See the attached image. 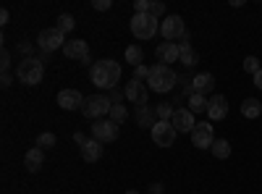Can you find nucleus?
<instances>
[{
  "mask_svg": "<svg viewBox=\"0 0 262 194\" xmlns=\"http://www.w3.org/2000/svg\"><path fill=\"white\" fill-rule=\"evenodd\" d=\"M90 79H92L95 87H100V90H116L118 81H121V63H116L111 58H102V60L92 63Z\"/></svg>",
  "mask_w": 262,
  "mask_h": 194,
  "instance_id": "1",
  "label": "nucleus"
},
{
  "mask_svg": "<svg viewBox=\"0 0 262 194\" xmlns=\"http://www.w3.org/2000/svg\"><path fill=\"white\" fill-rule=\"evenodd\" d=\"M179 84V74L173 71L170 66H165V63H155V66L149 69V79H147V87L149 92H170L173 87Z\"/></svg>",
  "mask_w": 262,
  "mask_h": 194,
  "instance_id": "2",
  "label": "nucleus"
},
{
  "mask_svg": "<svg viewBox=\"0 0 262 194\" xmlns=\"http://www.w3.org/2000/svg\"><path fill=\"white\" fill-rule=\"evenodd\" d=\"M16 76H18L21 84H27V87H37V84L42 81V76H45V63H42L37 55L24 58L16 69Z\"/></svg>",
  "mask_w": 262,
  "mask_h": 194,
  "instance_id": "3",
  "label": "nucleus"
},
{
  "mask_svg": "<svg viewBox=\"0 0 262 194\" xmlns=\"http://www.w3.org/2000/svg\"><path fill=\"white\" fill-rule=\"evenodd\" d=\"M160 34L165 42H179V45H189V29L184 27V18L179 13H170L163 18Z\"/></svg>",
  "mask_w": 262,
  "mask_h": 194,
  "instance_id": "4",
  "label": "nucleus"
},
{
  "mask_svg": "<svg viewBox=\"0 0 262 194\" xmlns=\"http://www.w3.org/2000/svg\"><path fill=\"white\" fill-rule=\"evenodd\" d=\"M158 32H160L158 18H152L149 13H134V18H131V34L137 39H152Z\"/></svg>",
  "mask_w": 262,
  "mask_h": 194,
  "instance_id": "5",
  "label": "nucleus"
},
{
  "mask_svg": "<svg viewBox=\"0 0 262 194\" xmlns=\"http://www.w3.org/2000/svg\"><path fill=\"white\" fill-rule=\"evenodd\" d=\"M111 107H113V102H111V97H107V95H92V97L84 100L81 113H84L86 118L100 121L102 116H111Z\"/></svg>",
  "mask_w": 262,
  "mask_h": 194,
  "instance_id": "6",
  "label": "nucleus"
},
{
  "mask_svg": "<svg viewBox=\"0 0 262 194\" xmlns=\"http://www.w3.org/2000/svg\"><path fill=\"white\" fill-rule=\"evenodd\" d=\"M66 34L58 29V27H48V29H42L39 32V37H37V48L42 50V53H55L58 48L63 50V45H66Z\"/></svg>",
  "mask_w": 262,
  "mask_h": 194,
  "instance_id": "7",
  "label": "nucleus"
},
{
  "mask_svg": "<svg viewBox=\"0 0 262 194\" xmlns=\"http://www.w3.org/2000/svg\"><path fill=\"white\" fill-rule=\"evenodd\" d=\"M176 126H173L170 121H158L155 126H152V142H155L158 147H173V142H176Z\"/></svg>",
  "mask_w": 262,
  "mask_h": 194,
  "instance_id": "8",
  "label": "nucleus"
},
{
  "mask_svg": "<svg viewBox=\"0 0 262 194\" xmlns=\"http://www.w3.org/2000/svg\"><path fill=\"white\" fill-rule=\"evenodd\" d=\"M212 128H215V126L207 123V121L196 123V126L191 128V144L200 147V149H210L212 142H215V132H212Z\"/></svg>",
  "mask_w": 262,
  "mask_h": 194,
  "instance_id": "9",
  "label": "nucleus"
},
{
  "mask_svg": "<svg viewBox=\"0 0 262 194\" xmlns=\"http://www.w3.org/2000/svg\"><path fill=\"white\" fill-rule=\"evenodd\" d=\"M92 139H97L100 144H102V142H116V139H118V123H113L111 118L95 121V126H92Z\"/></svg>",
  "mask_w": 262,
  "mask_h": 194,
  "instance_id": "10",
  "label": "nucleus"
},
{
  "mask_svg": "<svg viewBox=\"0 0 262 194\" xmlns=\"http://www.w3.org/2000/svg\"><path fill=\"white\" fill-rule=\"evenodd\" d=\"M63 55L71 58V60H81V63H90L92 60L90 58V45H86L84 39H79V37L66 42V45H63Z\"/></svg>",
  "mask_w": 262,
  "mask_h": 194,
  "instance_id": "11",
  "label": "nucleus"
},
{
  "mask_svg": "<svg viewBox=\"0 0 262 194\" xmlns=\"http://www.w3.org/2000/svg\"><path fill=\"white\" fill-rule=\"evenodd\" d=\"M126 100L128 102H134V107H142V105H147V97H149V87L144 81H137V79H131L128 84H126Z\"/></svg>",
  "mask_w": 262,
  "mask_h": 194,
  "instance_id": "12",
  "label": "nucleus"
},
{
  "mask_svg": "<svg viewBox=\"0 0 262 194\" xmlns=\"http://www.w3.org/2000/svg\"><path fill=\"white\" fill-rule=\"evenodd\" d=\"M84 95L79 90H60L58 92V105L63 107V111H79V107H84Z\"/></svg>",
  "mask_w": 262,
  "mask_h": 194,
  "instance_id": "13",
  "label": "nucleus"
},
{
  "mask_svg": "<svg viewBox=\"0 0 262 194\" xmlns=\"http://www.w3.org/2000/svg\"><path fill=\"white\" fill-rule=\"evenodd\" d=\"M228 116V100L226 95H212L207 102V118L210 121H223Z\"/></svg>",
  "mask_w": 262,
  "mask_h": 194,
  "instance_id": "14",
  "label": "nucleus"
},
{
  "mask_svg": "<svg viewBox=\"0 0 262 194\" xmlns=\"http://www.w3.org/2000/svg\"><path fill=\"white\" fill-rule=\"evenodd\" d=\"M155 55H158L160 63L170 66V63H176V60H179V55H181V45H179V42H160L158 50H155Z\"/></svg>",
  "mask_w": 262,
  "mask_h": 194,
  "instance_id": "15",
  "label": "nucleus"
},
{
  "mask_svg": "<svg viewBox=\"0 0 262 194\" xmlns=\"http://www.w3.org/2000/svg\"><path fill=\"white\" fill-rule=\"evenodd\" d=\"M170 123L176 126V132H189V134H191V128L196 126L194 123V113L189 111V107H176V113H173Z\"/></svg>",
  "mask_w": 262,
  "mask_h": 194,
  "instance_id": "16",
  "label": "nucleus"
},
{
  "mask_svg": "<svg viewBox=\"0 0 262 194\" xmlns=\"http://www.w3.org/2000/svg\"><path fill=\"white\" fill-rule=\"evenodd\" d=\"M191 87H194V92H196V95L212 92V90H215V76H212L210 71H205V74H196V76L191 79Z\"/></svg>",
  "mask_w": 262,
  "mask_h": 194,
  "instance_id": "17",
  "label": "nucleus"
},
{
  "mask_svg": "<svg viewBox=\"0 0 262 194\" xmlns=\"http://www.w3.org/2000/svg\"><path fill=\"white\" fill-rule=\"evenodd\" d=\"M134 116H137V123H139L142 128H149V132H152V126L158 123V121H155V118H158V113H155V107H149V105L137 107Z\"/></svg>",
  "mask_w": 262,
  "mask_h": 194,
  "instance_id": "18",
  "label": "nucleus"
},
{
  "mask_svg": "<svg viewBox=\"0 0 262 194\" xmlns=\"http://www.w3.org/2000/svg\"><path fill=\"white\" fill-rule=\"evenodd\" d=\"M42 163H45V153H42L39 147H32L29 153L24 155V168L32 170V174H37V170L42 168Z\"/></svg>",
  "mask_w": 262,
  "mask_h": 194,
  "instance_id": "19",
  "label": "nucleus"
},
{
  "mask_svg": "<svg viewBox=\"0 0 262 194\" xmlns=\"http://www.w3.org/2000/svg\"><path fill=\"white\" fill-rule=\"evenodd\" d=\"M81 158L86 160V163H95V160H100L102 158V147H100V142L97 139H90L84 147H81Z\"/></svg>",
  "mask_w": 262,
  "mask_h": 194,
  "instance_id": "20",
  "label": "nucleus"
},
{
  "mask_svg": "<svg viewBox=\"0 0 262 194\" xmlns=\"http://www.w3.org/2000/svg\"><path fill=\"white\" fill-rule=\"evenodd\" d=\"M242 116H244V118H259V116H262V102L254 100V97H247V100L242 102Z\"/></svg>",
  "mask_w": 262,
  "mask_h": 194,
  "instance_id": "21",
  "label": "nucleus"
},
{
  "mask_svg": "<svg viewBox=\"0 0 262 194\" xmlns=\"http://www.w3.org/2000/svg\"><path fill=\"white\" fill-rule=\"evenodd\" d=\"M186 102H189V111L196 116V113H207V102H210V100H207L205 95H196V92H194Z\"/></svg>",
  "mask_w": 262,
  "mask_h": 194,
  "instance_id": "22",
  "label": "nucleus"
},
{
  "mask_svg": "<svg viewBox=\"0 0 262 194\" xmlns=\"http://www.w3.org/2000/svg\"><path fill=\"white\" fill-rule=\"evenodd\" d=\"M179 60L184 63L186 69H191V66H196V60H200V55H196V50H194L191 45H181V55H179Z\"/></svg>",
  "mask_w": 262,
  "mask_h": 194,
  "instance_id": "23",
  "label": "nucleus"
},
{
  "mask_svg": "<svg viewBox=\"0 0 262 194\" xmlns=\"http://www.w3.org/2000/svg\"><path fill=\"white\" fill-rule=\"evenodd\" d=\"M210 153H212L215 158L226 160V158L231 155V144H228L226 139H215V142H212V147H210Z\"/></svg>",
  "mask_w": 262,
  "mask_h": 194,
  "instance_id": "24",
  "label": "nucleus"
},
{
  "mask_svg": "<svg viewBox=\"0 0 262 194\" xmlns=\"http://www.w3.org/2000/svg\"><path fill=\"white\" fill-rule=\"evenodd\" d=\"M142 60H144V50L139 45H128L126 48V63H134V69L142 66Z\"/></svg>",
  "mask_w": 262,
  "mask_h": 194,
  "instance_id": "25",
  "label": "nucleus"
},
{
  "mask_svg": "<svg viewBox=\"0 0 262 194\" xmlns=\"http://www.w3.org/2000/svg\"><path fill=\"white\" fill-rule=\"evenodd\" d=\"M126 118H128L126 105H113V107H111V121H113V123H118V126H121Z\"/></svg>",
  "mask_w": 262,
  "mask_h": 194,
  "instance_id": "26",
  "label": "nucleus"
},
{
  "mask_svg": "<svg viewBox=\"0 0 262 194\" xmlns=\"http://www.w3.org/2000/svg\"><path fill=\"white\" fill-rule=\"evenodd\" d=\"M55 27H58V29H60L63 34H66V32H71V29L76 27V21H74V16H69V13H60V16H58V24H55Z\"/></svg>",
  "mask_w": 262,
  "mask_h": 194,
  "instance_id": "27",
  "label": "nucleus"
},
{
  "mask_svg": "<svg viewBox=\"0 0 262 194\" xmlns=\"http://www.w3.org/2000/svg\"><path fill=\"white\" fill-rule=\"evenodd\" d=\"M155 113H158V118H160V121H170V118H173V113H176V107L168 105V102H163V105H158V107H155Z\"/></svg>",
  "mask_w": 262,
  "mask_h": 194,
  "instance_id": "28",
  "label": "nucleus"
},
{
  "mask_svg": "<svg viewBox=\"0 0 262 194\" xmlns=\"http://www.w3.org/2000/svg\"><path fill=\"white\" fill-rule=\"evenodd\" d=\"M259 69H262V66H259V58H257V55H247V58H244V71H247V74L254 76Z\"/></svg>",
  "mask_w": 262,
  "mask_h": 194,
  "instance_id": "29",
  "label": "nucleus"
},
{
  "mask_svg": "<svg viewBox=\"0 0 262 194\" xmlns=\"http://www.w3.org/2000/svg\"><path fill=\"white\" fill-rule=\"evenodd\" d=\"M37 147H39V149H50V147H55V134H50V132L39 134V137H37Z\"/></svg>",
  "mask_w": 262,
  "mask_h": 194,
  "instance_id": "30",
  "label": "nucleus"
},
{
  "mask_svg": "<svg viewBox=\"0 0 262 194\" xmlns=\"http://www.w3.org/2000/svg\"><path fill=\"white\" fill-rule=\"evenodd\" d=\"M147 13H149L152 18H158V21H160V16L165 13V6L160 3V0H149V11H147Z\"/></svg>",
  "mask_w": 262,
  "mask_h": 194,
  "instance_id": "31",
  "label": "nucleus"
},
{
  "mask_svg": "<svg viewBox=\"0 0 262 194\" xmlns=\"http://www.w3.org/2000/svg\"><path fill=\"white\" fill-rule=\"evenodd\" d=\"M134 79H137V81H144V84H147V79H149V69L144 66V63H142V66H137V69H134Z\"/></svg>",
  "mask_w": 262,
  "mask_h": 194,
  "instance_id": "32",
  "label": "nucleus"
},
{
  "mask_svg": "<svg viewBox=\"0 0 262 194\" xmlns=\"http://www.w3.org/2000/svg\"><path fill=\"white\" fill-rule=\"evenodd\" d=\"M18 53L21 55H24V58H32V53H34V45H32V42H18Z\"/></svg>",
  "mask_w": 262,
  "mask_h": 194,
  "instance_id": "33",
  "label": "nucleus"
},
{
  "mask_svg": "<svg viewBox=\"0 0 262 194\" xmlns=\"http://www.w3.org/2000/svg\"><path fill=\"white\" fill-rule=\"evenodd\" d=\"M0 69H3V74H8V69H11V53L3 48V53H0Z\"/></svg>",
  "mask_w": 262,
  "mask_h": 194,
  "instance_id": "34",
  "label": "nucleus"
},
{
  "mask_svg": "<svg viewBox=\"0 0 262 194\" xmlns=\"http://www.w3.org/2000/svg\"><path fill=\"white\" fill-rule=\"evenodd\" d=\"M107 97H111V102H113V105H121V100L126 97V92H121V90L116 87V90H111V95H107Z\"/></svg>",
  "mask_w": 262,
  "mask_h": 194,
  "instance_id": "35",
  "label": "nucleus"
},
{
  "mask_svg": "<svg viewBox=\"0 0 262 194\" xmlns=\"http://www.w3.org/2000/svg\"><path fill=\"white\" fill-rule=\"evenodd\" d=\"M111 6H113L111 0H95V3H92L95 11H111Z\"/></svg>",
  "mask_w": 262,
  "mask_h": 194,
  "instance_id": "36",
  "label": "nucleus"
},
{
  "mask_svg": "<svg viewBox=\"0 0 262 194\" xmlns=\"http://www.w3.org/2000/svg\"><path fill=\"white\" fill-rule=\"evenodd\" d=\"M134 8H137V13H147L149 11V0H137Z\"/></svg>",
  "mask_w": 262,
  "mask_h": 194,
  "instance_id": "37",
  "label": "nucleus"
},
{
  "mask_svg": "<svg viewBox=\"0 0 262 194\" xmlns=\"http://www.w3.org/2000/svg\"><path fill=\"white\" fill-rule=\"evenodd\" d=\"M74 142H76L79 147H84V144L90 142V139H86V134H84V132H76V134H74Z\"/></svg>",
  "mask_w": 262,
  "mask_h": 194,
  "instance_id": "38",
  "label": "nucleus"
},
{
  "mask_svg": "<svg viewBox=\"0 0 262 194\" xmlns=\"http://www.w3.org/2000/svg\"><path fill=\"white\" fill-rule=\"evenodd\" d=\"M149 194H163V184H149Z\"/></svg>",
  "mask_w": 262,
  "mask_h": 194,
  "instance_id": "39",
  "label": "nucleus"
},
{
  "mask_svg": "<svg viewBox=\"0 0 262 194\" xmlns=\"http://www.w3.org/2000/svg\"><path fill=\"white\" fill-rule=\"evenodd\" d=\"M8 21H11V13L3 8V11H0V24H8Z\"/></svg>",
  "mask_w": 262,
  "mask_h": 194,
  "instance_id": "40",
  "label": "nucleus"
},
{
  "mask_svg": "<svg viewBox=\"0 0 262 194\" xmlns=\"http://www.w3.org/2000/svg\"><path fill=\"white\" fill-rule=\"evenodd\" d=\"M254 87H257V90H262V69L254 74Z\"/></svg>",
  "mask_w": 262,
  "mask_h": 194,
  "instance_id": "41",
  "label": "nucleus"
},
{
  "mask_svg": "<svg viewBox=\"0 0 262 194\" xmlns=\"http://www.w3.org/2000/svg\"><path fill=\"white\" fill-rule=\"evenodd\" d=\"M0 81H3V87H11V84H13V76H11V74H3V79H0Z\"/></svg>",
  "mask_w": 262,
  "mask_h": 194,
  "instance_id": "42",
  "label": "nucleus"
},
{
  "mask_svg": "<svg viewBox=\"0 0 262 194\" xmlns=\"http://www.w3.org/2000/svg\"><path fill=\"white\" fill-rule=\"evenodd\" d=\"M126 194H139V191H134V189H128V191H126Z\"/></svg>",
  "mask_w": 262,
  "mask_h": 194,
  "instance_id": "43",
  "label": "nucleus"
}]
</instances>
